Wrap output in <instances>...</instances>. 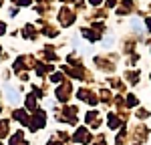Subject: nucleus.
I'll use <instances>...</instances> for the list:
<instances>
[{
    "instance_id": "obj_1",
    "label": "nucleus",
    "mask_w": 151,
    "mask_h": 145,
    "mask_svg": "<svg viewBox=\"0 0 151 145\" xmlns=\"http://www.w3.org/2000/svg\"><path fill=\"white\" fill-rule=\"evenodd\" d=\"M91 2H93V4H99V2H101V0H91Z\"/></svg>"
},
{
    "instance_id": "obj_2",
    "label": "nucleus",
    "mask_w": 151,
    "mask_h": 145,
    "mask_svg": "<svg viewBox=\"0 0 151 145\" xmlns=\"http://www.w3.org/2000/svg\"><path fill=\"white\" fill-rule=\"evenodd\" d=\"M147 26H149V28H151V20H147Z\"/></svg>"
}]
</instances>
